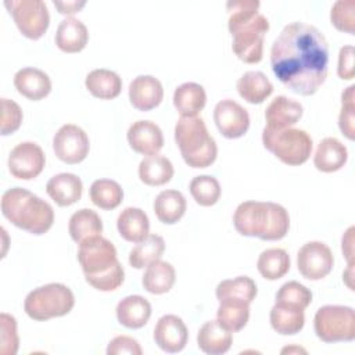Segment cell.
<instances>
[{"mask_svg":"<svg viewBox=\"0 0 355 355\" xmlns=\"http://www.w3.org/2000/svg\"><path fill=\"white\" fill-rule=\"evenodd\" d=\"M270 67L293 93L315 94L327 78L329 44L324 35L305 22L287 24L270 47Z\"/></svg>","mask_w":355,"mask_h":355,"instance_id":"6da1fadb","label":"cell"},{"mask_svg":"<svg viewBox=\"0 0 355 355\" xmlns=\"http://www.w3.org/2000/svg\"><path fill=\"white\" fill-rule=\"evenodd\" d=\"M229 32L233 37L232 50L245 64H257L262 60L263 37L269 31V21L258 12V0L227 1Z\"/></svg>","mask_w":355,"mask_h":355,"instance_id":"7a4b0ae2","label":"cell"},{"mask_svg":"<svg viewBox=\"0 0 355 355\" xmlns=\"http://www.w3.org/2000/svg\"><path fill=\"white\" fill-rule=\"evenodd\" d=\"M78 261L86 282L98 291H114L125 279V270L116 257L115 245L101 234L79 243Z\"/></svg>","mask_w":355,"mask_h":355,"instance_id":"3957f363","label":"cell"},{"mask_svg":"<svg viewBox=\"0 0 355 355\" xmlns=\"http://www.w3.org/2000/svg\"><path fill=\"white\" fill-rule=\"evenodd\" d=\"M233 225L243 236L275 241L288 233L290 216L286 208L277 202L244 201L234 211Z\"/></svg>","mask_w":355,"mask_h":355,"instance_id":"277c9868","label":"cell"},{"mask_svg":"<svg viewBox=\"0 0 355 355\" xmlns=\"http://www.w3.org/2000/svg\"><path fill=\"white\" fill-rule=\"evenodd\" d=\"M0 207L7 220L32 234H44L54 222L53 207L24 187L4 191Z\"/></svg>","mask_w":355,"mask_h":355,"instance_id":"5b68a950","label":"cell"},{"mask_svg":"<svg viewBox=\"0 0 355 355\" xmlns=\"http://www.w3.org/2000/svg\"><path fill=\"white\" fill-rule=\"evenodd\" d=\"M175 141L184 162L191 168H207L216 159L215 139L200 116H180L175 125Z\"/></svg>","mask_w":355,"mask_h":355,"instance_id":"8992f818","label":"cell"},{"mask_svg":"<svg viewBox=\"0 0 355 355\" xmlns=\"http://www.w3.org/2000/svg\"><path fill=\"white\" fill-rule=\"evenodd\" d=\"M75 305V295L62 283H49L33 288L24 301L25 313L37 322L68 315Z\"/></svg>","mask_w":355,"mask_h":355,"instance_id":"52a82bcc","label":"cell"},{"mask_svg":"<svg viewBox=\"0 0 355 355\" xmlns=\"http://www.w3.org/2000/svg\"><path fill=\"white\" fill-rule=\"evenodd\" d=\"M263 147L270 151L283 164L297 166L306 162L312 153L311 136L297 128L268 129L262 130Z\"/></svg>","mask_w":355,"mask_h":355,"instance_id":"ba28073f","label":"cell"},{"mask_svg":"<svg viewBox=\"0 0 355 355\" xmlns=\"http://www.w3.org/2000/svg\"><path fill=\"white\" fill-rule=\"evenodd\" d=\"M313 329L324 343L352 341L355 338V313L351 306L324 305L313 318Z\"/></svg>","mask_w":355,"mask_h":355,"instance_id":"9c48e42d","label":"cell"},{"mask_svg":"<svg viewBox=\"0 0 355 355\" xmlns=\"http://www.w3.org/2000/svg\"><path fill=\"white\" fill-rule=\"evenodd\" d=\"M4 6L12 15L17 28L25 37L37 40L46 33L50 25V14L44 1L6 0Z\"/></svg>","mask_w":355,"mask_h":355,"instance_id":"30bf717a","label":"cell"},{"mask_svg":"<svg viewBox=\"0 0 355 355\" xmlns=\"http://www.w3.org/2000/svg\"><path fill=\"white\" fill-rule=\"evenodd\" d=\"M53 150L58 159L73 165L82 162L90 150L86 132L73 123L62 125L53 137Z\"/></svg>","mask_w":355,"mask_h":355,"instance_id":"8fae6325","label":"cell"},{"mask_svg":"<svg viewBox=\"0 0 355 355\" xmlns=\"http://www.w3.org/2000/svg\"><path fill=\"white\" fill-rule=\"evenodd\" d=\"M334 265V257L329 245L322 241L305 243L297 254V266L302 277L320 280L326 277Z\"/></svg>","mask_w":355,"mask_h":355,"instance_id":"7c38bea8","label":"cell"},{"mask_svg":"<svg viewBox=\"0 0 355 355\" xmlns=\"http://www.w3.org/2000/svg\"><path fill=\"white\" fill-rule=\"evenodd\" d=\"M7 164L8 171L14 178L31 180L42 173L46 157L39 144L33 141H22L11 150Z\"/></svg>","mask_w":355,"mask_h":355,"instance_id":"4fadbf2b","label":"cell"},{"mask_svg":"<svg viewBox=\"0 0 355 355\" xmlns=\"http://www.w3.org/2000/svg\"><path fill=\"white\" fill-rule=\"evenodd\" d=\"M214 122L222 136L239 139L250 128V115L243 105L232 98H225L218 101L214 108Z\"/></svg>","mask_w":355,"mask_h":355,"instance_id":"5bb4252c","label":"cell"},{"mask_svg":"<svg viewBox=\"0 0 355 355\" xmlns=\"http://www.w3.org/2000/svg\"><path fill=\"white\" fill-rule=\"evenodd\" d=\"M153 337L162 351L176 354L186 347L189 330L182 318L176 315H164L158 319Z\"/></svg>","mask_w":355,"mask_h":355,"instance_id":"9a60e30c","label":"cell"},{"mask_svg":"<svg viewBox=\"0 0 355 355\" xmlns=\"http://www.w3.org/2000/svg\"><path fill=\"white\" fill-rule=\"evenodd\" d=\"M130 148L143 155H154L164 147V135L159 126L147 119L133 122L126 133Z\"/></svg>","mask_w":355,"mask_h":355,"instance_id":"2e32d148","label":"cell"},{"mask_svg":"<svg viewBox=\"0 0 355 355\" xmlns=\"http://www.w3.org/2000/svg\"><path fill=\"white\" fill-rule=\"evenodd\" d=\"M164 89L151 75H139L129 85V101L139 111H150L161 104Z\"/></svg>","mask_w":355,"mask_h":355,"instance_id":"e0dca14e","label":"cell"},{"mask_svg":"<svg viewBox=\"0 0 355 355\" xmlns=\"http://www.w3.org/2000/svg\"><path fill=\"white\" fill-rule=\"evenodd\" d=\"M302 105L286 96H277L270 101L265 110V119L268 129H286L291 128L302 116Z\"/></svg>","mask_w":355,"mask_h":355,"instance_id":"ac0fdd59","label":"cell"},{"mask_svg":"<svg viewBox=\"0 0 355 355\" xmlns=\"http://www.w3.org/2000/svg\"><path fill=\"white\" fill-rule=\"evenodd\" d=\"M14 86L19 94L32 101L42 100L51 92V80L49 75L33 67L18 69L14 75Z\"/></svg>","mask_w":355,"mask_h":355,"instance_id":"d6986e66","label":"cell"},{"mask_svg":"<svg viewBox=\"0 0 355 355\" xmlns=\"http://www.w3.org/2000/svg\"><path fill=\"white\" fill-rule=\"evenodd\" d=\"M49 197L58 207H69L80 200L83 184L79 176L75 173H58L54 175L46 184Z\"/></svg>","mask_w":355,"mask_h":355,"instance_id":"ffe728a7","label":"cell"},{"mask_svg":"<svg viewBox=\"0 0 355 355\" xmlns=\"http://www.w3.org/2000/svg\"><path fill=\"white\" fill-rule=\"evenodd\" d=\"M89 40V32L86 25L75 18L67 17L62 19L55 32V44L64 53H79L82 51Z\"/></svg>","mask_w":355,"mask_h":355,"instance_id":"44dd1931","label":"cell"},{"mask_svg":"<svg viewBox=\"0 0 355 355\" xmlns=\"http://www.w3.org/2000/svg\"><path fill=\"white\" fill-rule=\"evenodd\" d=\"M233 343L232 331L219 324L218 320L205 322L197 333L198 348L208 355L226 354Z\"/></svg>","mask_w":355,"mask_h":355,"instance_id":"7402d4cb","label":"cell"},{"mask_svg":"<svg viewBox=\"0 0 355 355\" xmlns=\"http://www.w3.org/2000/svg\"><path fill=\"white\" fill-rule=\"evenodd\" d=\"M348 159L347 147L336 137H324L318 144L313 165L318 171L331 173L341 169Z\"/></svg>","mask_w":355,"mask_h":355,"instance_id":"603a6c76","label":"cell"},{"mask_svg":"<svg viewBox=\"0 0 355 355\" xmlns=\"http://www.w3.org/2000/svg\"><path fill=\"white\" fill-rule=\"evenodd\" d=\"M116 319L128 329L143 327L151 316V304L141 295H128L116 305Z\"/></svg>","mask_w":355,"mask_h":355,"instance_id":"cb8c5ba5","label":"cell"},{"mask_svg":"<svg viewBox=\"0 0 355 355\" xmlns=\"http://www.w3.org/2000/svg\"><path fill=\"white\" fill-rule=\"evenodd\" d=\"M116 227L123 240L136 244L148 236L150 220L143 209L128 207L118 215Z\"/></svg>","mask_w":355,"mask_h":355,"instance_id":"d4e9b609","label":"cell"},{"mask_svg":"<svg viewBox=\"0 0 355 355\" xmlns=\"http://www.w3.org/2000/svg\"><path fill=\"white\" fill-rule=\"evenodd\" d=\"M270 326L275 331L283 336H293L302 330L305 324V315L304 309L284 304V302H275L269 313Z\"/></svg>","mask_w":355,"mask_h":355,"instance_id":"484cf974","label":"cell"},{"mask_svg":"<svg viewBox=\"0 0 355 355\" xmlns=\"http://www.w3.org/2000/svg\"><path fill=\"white\" fill-rule=\"evenodd\" d=\"M236 89L247 103L261 104L272 94L273 85L263 72L247 71L239 78Z\"/></svg>","mask_w":355,"mask_h":355,"instance_id":"4316f807","label":"cell"},{"mask_svg":"<svg viewBox=\"0 0 355 355\" xmlns=\"http://www.w3.org/2000/svg\"><path fill=\"white\" fill-rule=\"evenodd\" d=\"M207 103V94L201 85L186 82L173 92V105L180 116H197Z\"/></svg>","mask_w":355,"mask_h":355,"instance_id":"83f0119b","label":"cell"},{"mask_svg":"<svg viewBox=\"0 0 355 355\" xmlns=\"http://www.w3.org/2000/svg\"><path fill=\"white\" fill-rule=\"evenodd\" d=\"M85 86L94 97L100 100H112L118 97L122 90V79L111 69L97 68L87 73Z\"/></svg>","mask_w":355,"mask_h":355,"instance_id":"f1b7e54d","label":"cell"},{"mask_svg":"<svg viewBox=\"0 0 355 355\" xmlns=\"http://www.w3.org/2000/svg\"><path fill=\"white\" fill-rule=\"evenodd\" d=\"M154 212L159 222L165 225H173L182 219L186 212L187 202L184 196L173 189L162 190L154 200Z\"/></svg>","mask_w":355,"mask_h":355,"instance_id":"f546056e","label":"cell"},{"mask_svg":"<svg viewBox=\"0 0 355 355\" xmlns=\"http://www.w3.org/2000/svg\"><path fill=\"white\" fill-rule=\"evenodd\" d=\"M258 288L255 282L248 276H237L234 279L222 280L216 286V298L219 302L236 301L251 304L257 297Z\"/></svg>","mask_w":355,"mask_h":355,"instance_id":"4dcf8cb0","label":"cell"},{"mask_svg":"<svg viewBox=\"0 0 355 355\" xmlns=\"http://www.w3.org/2000/svg\"><path fill=\"white\" fill-rule=\"evenodd\" d=\"M176 280L175 268L166 261H155L146 268L141 277V284L146 291L151 294H165L168 293Z\"/></svg>","mask_w":355,"mask_h":355,"instance_id":"1f68e13d","label":"cell"},{"mask_svg":"<svg viewBox=\"0 0 355 355\" xmlns=\"http://www.w3.org/2000/svg\"><path fill=\"white\" fill-rule=\"evenodd\" d=\"M173 176L172 162L161 155H147L139 164V178L147 186H162Z\"/></svg>","mask_w":355,"mask_h":355,"instance_id":"d6a6232c","label":"cell"},{"mask_svg":"<svg viewBox=\"0 0 355 355\" xmlns=\"http://www.w3.org/2000/svg\"><path fill=\"white\" fill-rule=\"evenodd\" d=\"M68 232L75 243L98 236L103 232V222L98 214L90 208H82L72 214L68 223Z\"/></svg>","mask_w":355,"mask_h":355,"instance_id":"836d02e7","label":"cell"},{"mask_svg":"<svg viewBox=\"0 0 355 355\" xmlns=\"http://www.w3.org/2000/svg\"><path fill=\"white\" fill-rule=\"evenodd\" d=\"M165 251V241L158 234H148L129 252V263L135 269L147 268L150 263L161 259Z\"/></svg>","mask_w":355,"mask_h":355,"instance_id":"e575fe53","label":"cell"},{"mask_svg":"<svg viewBox=\"0 0 355 355\" xmlns=\"http://www.w3.org/2000/svg\"><path fill=\"white\" fill-rule=\"evenodd\" d=\"M259 275L266 280H277L290 270V255L283 248H268L257 261Z\"/></svg>","mask_w":355,"mask_h":355,"instance_id":"d590c367","label":"cell"},{"mask_svg":"<svg viewBox=\"0 0 355 355\" xmlns=\"http://www.w3.org/2000/svg\"><path fill=\"white\" fill-rule=\"evenodd\" d=\"M92 202L105 211L115 209L123 200V190L118 182L111 179H97L90 186Z\"/></svg>","mask_w":355,"mask_h":355,"instance_id":"8d00e7d4","label":"cell"},{"mask_svg":"<svg viewBox=\"0 0 355 355\" xmlns=\"http://www.w3.org/2000/svg\"><path fill=\"white\" fill-rule=\"evenodd\" d=\"M250 319V304L225 301L219 302L216 311V320L226 330L236 333L240 331Z\"/></svg>","mask_w":355,"mask_h":355,"instance_id":"74e56055","label":"cell"},{"mask_svg":"<svg viewBox=\"0 0 355 355\" xmlns=\"http://www.w3.org/2000/svg\"><path fill=\"white\" fill-rule=\"evenodd\" d=\"M190 194L201 207H211L218 202L220 197V184L216 178L211 175H200L191 179Z\"/></svg>","mask_w":355,"mask_h":355,"instance_id":"f35d334b","label":"cell"},{"mask_svg":"<svg viewBox=\"0 0 355 355\" xmlns=\"http://www.w3.org/2000/svg\"><path fill=\"white\" fill-rule=\"evenodd\" d=\"M312 301V293L308 287L304 284L291 280L280 286V288L276 293V301L275 302H284L290 305H295L301 309H305Z\"/></svg>","mask_w":355,"mask_h":355,"instance_id":"ab89813d","label":"cell"},{"mask_svg":"<svg viewBox=\"0 0 355 355\" xmlns=\"http://www.w3.org/2000/svg\"><path fill=\"white\" fill-rule=\"evenodd\" d=\"M330 21L337 31L354 35L355 33V1L354 0L336 1L330 11Z\"/></svg>","mask_w":355,"mask_h":355,"instance_id":"60d3db41","label":"cell"},{"mask_svg":"<svg viewBox=\"0 0 355 355\" xmlns=\"http://www.w3.org/2000/svg\"><path fill=\"white\" fill-rule=\"evenodd\" d=\"M355 86L351 85L348 86L343 93H341V111L338 115V128L341 133L349 139H355Z\"/></svg>","mask_w":355,"mask_h":355,"instance_id":"b9f144b4","label":"cell"},{"mask_svg":"<svg viewBox=\"0 0 355 355\" xmlns=\"http://www.w3.org/2000/svg\"><path fill=\"white\" fill-rule=\"evenodd\" d=\"M1 324V348L0 352L3 355H14L18 351V333H17V320L14 316L8 313L0 315Z\"/></svg>","mask_w":355,"mask_h":355,"instance_id":"7bdbcfd3","label":"cell"},{"mask_svg":"<svg viewBox=\"0 0 355 355\" xmlns=\"http://www.w3.org/2000/svg\"><path fill=\"white\" fill-rule=\"evenodd\" d=\"M21 107L10 98H1V135L7 136L18 130L22 123Z\"/></svg>","mask_w":355,"mask_h":355,"instance_id":"ee69618b","label":"cell"},{"mask_svg":"<svg viewBox=\"0 0 355 355\" xmlns=\"http://www.w3.org/2000/svg\"><path fill=\"white\" fill-rule=\"evenodd\" d=\"M141 355L143 349L137 340L129 336L114 337L107 347V355Z\"/></svg>","mask_w":355,"mask_h":355,"instance_id":"f6af8a7d","label":"cell"},{"mask_svg":"<svg viewBox=\"0 0 355 355\" xmlns=\"http://www.w3.org/2000/svg\"><path fill=\"white\" fill-rule=\"evenodd\" d=\"M354 55H355V49L354 46H343L338 53V65H337V73L340 79L343 80H351L355 76V69H354Z\"/></svg>","mask_w":355,"mask_h":355,"instance_id":"bcb514c9","label":"cell"},{"mask_svg":"<svg viewBox=\"0 0 355 355\" xmlns=\"http://www.w3.org/2000/svg\"><path fill=\"white\" fill-rule=\"evenodd\" d=\"M354 232H355L354 226L348 227L341 239V250L348 263L354 262Z\"/></svg>","mask_w":355,"mask_h":355,"instance_id":"7dc6e473","label":"cell"},{"mask_svg":"<svg viewBox=\"0 0 355 355\" xmlns=\"http://www.w3.org/2000/svg\"><path fill=\"white\" fill-rule=\"evenodd\" d=\"M54 6L58 8L60 14H65V15H71L78 12L80 8H83L86 6V1H55L54 0Z\"/></svg>","mask_w":355,"mask_h":355,"instance_id":"c3c4849f","label":"cell"},{"mask_svg":"<svg viewBox=\"0 0 355 355\" xmlns=\"http://www.w3.org/2000/svg\"><path fill=\"white\" fill-rule=\"evenodd\" d=\"M352 276H354V262H352V263H348L347 270L343 273V280H344V283L348 286V288H349V290H354Z\"/></svg>","mask_w":355,"mask_h":355,"instance_id":"681fc988","label":"cell"},{"mask_svg":"<svg viewBox=\"0 0 355 355\" xmlns=\"http://www.w3.org/2000/svg\"><path fill=\"white\" fill-rule=\"evenodd\" d=\"M291 354V352H302V354H306V351L304 349V348H301V347H286V348H283L282 349V354Z\"/></svg>","mask_w":355,"mask_h":355,"instance_id":"f907efd6","label":"cell"}]
</instances>
